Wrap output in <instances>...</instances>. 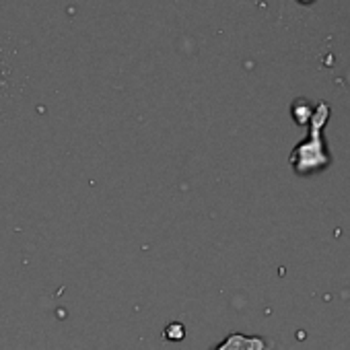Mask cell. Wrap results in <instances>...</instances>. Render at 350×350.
I'll use <instances>...</instances> for the list:
<instances>
[{
	"label": "cell",
	"mask_w": 350,
	"mask_h": 350,
	"mask_svg": "<svg viewBox=\"0 0 350 350\" xmlns=\"http://www.w3.org/2000/svg\"><path fill=\"white\" fill-rule=\"evenodd\" d=\"M327 116H329V105L319 103L309 120V124H311L309 138L303 140L291 154V165L299 175H309V173L321 171L329 165V157L325 152V144L321 138V130L327 122Z\"/></svg>",
	"instance_id": "1"
},
{
	"label": "cell",
	"mask_w": 350,
	"mask_h": 350,
	"mask_svg": "<svg viewBox=\"0 0 350 350\" xmlns=\"http://www.w3.org/2000/svg\"><path fill=\"white\" fill-rule=\"evenodd\" d=\"M215 350H266V340L260 336H245L233 332Z\"/></svg>",
	"instance_id": "2"
},
{
	"label": "cell",
	"mask_w": 350,
	"mask_h": 350,
	"mask_svg": "<svg viewBox=\"0 0 350 350\" xmlns=\"http://www.w3.org/2000/svg\"><path fill=\"white\" fill-rule=\"evenodd\" d=\"M293 116H295V122L303 126V124H307V122L311 120L313 111L309 109V103H307L305 99H299V101H295V105H293Z\"/></svg>",
	"instance_id": "3"
}]
</instances>
